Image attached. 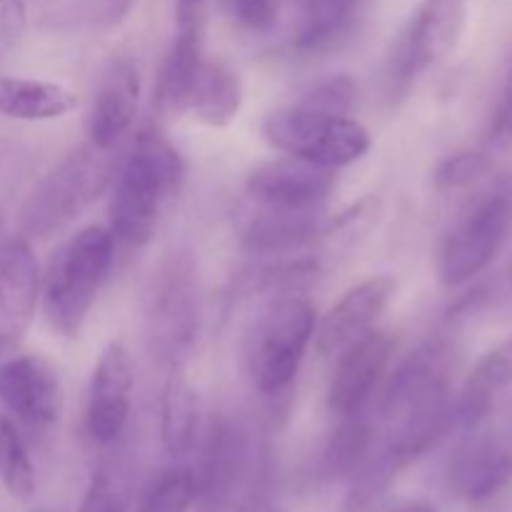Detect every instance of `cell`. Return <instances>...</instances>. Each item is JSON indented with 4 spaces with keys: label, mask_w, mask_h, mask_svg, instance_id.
I'll use <instances>...</instances> for the list:
<instances>
[{
    "label": "cell",
    "mask_w": 512,
    "mask_h": 512,
    "mask_svg": "<svg viewBox=\"0 0 512 512\" xmlns=\"http://www.w3.org/2000/svg\"><path fill=\"white\" fill-rule=\"evenodd\" d=\"M225 10L230 18L245 30H255V33H265L278 20V5L275 0H223Z\"/></svg>",
    "instance_id": "32"
},
{
    "label": "cell",
    "mask_w": 512,
    "mask_h": 512,
    "mask_svg": "<svg viewBox=\"0 0 512 512\" xmlns=\"http://www.w3.org/2000/svg\"><path fill=\"white\" fill-rule=\"evenodd\" d=\"M195 505L193 470L173 468L160 475L140 498L135 512H188Z\"/></svg>",
    "instance_id": "28"
},
{
    "label": "cell",
    "mask_w": 512,
    "mask_h": 512,
    "mask_svg": "<svg viewBox=\"0 0 512 512\" xmlns=\"http://www.w3.org/2000/svg\"><path fill=\"white\" fill-rule=\"evenodd\" d=\"M113 258L115 238L103 225H88L53 255L40 283V298L45 320L55 333L78 338L108 280Z\"/></svg>",
    "instance_id": "3"
},
{
    "label": "cell",
    "mask_w": 512,
    "mask_h": 512,
    "mask_svg": "<svg viewBox=\"0 0 512 512\" xmlns=\"http://www.w3.org/2000/svg\"><path fill=\"white\" fill-rule=\"evenodd\" d=\"M395 338L388 330H370L360 340L343 350L335 363L333 378L328 388V405L340 418L353 413H363L365 405L373 398L380 378L388 370L393 358Z\"/></svg>",
    "instance_id": "15"
},
{
    "label": "cell",
    "mask_w": 512,
    "mask_h": 512,
    "mask_svg": "<svg viewBox=\"0 0 512 512\" xmlns=\"http://www.w3.org/2000/svg\"><path fill=\"white\" fill-rule=\"evenodd\" d=\"M360 512H370V510H360ZM378 512H438L433 503L428 500H403V503L393 505V508H385Z\"/></svg>",
    "instance_id": "37"
},
{
    "label": "cell",
    "mask_w": 512,
    "mask_h": 512,
    "mask_svg": "<svg viewBox=\"0 0 512 512\" xmlns=\"http://www.w3.org/2000/svg\"><path fill=\"white\" fill-rule=\"evenodd\" d=\"M80 512H120L118 490L113 488L108 475H95L88 493H85L83 505H80Z\"/></svg>",
    "instance_id": "35"
},
{
    "label": "cell",
    "mask_w": 512,
    "mask_h": 512,
    "mask_svg": "<svg viewBox=\"0 0 512 512\" xmlns=\"http://www.w3.org/2000/svg\"><path fill=\"white\" fill-rule=\"evenodd\" d=\"M135 0H78L68 8L65 18L80 30L118 28L133 10Z\"/></svg>",
    "instance_id": "29"
},
{
    "label": "cell",
    "mask_w": 512,
    "mask_h": 512,
    "mask_svg": "<svg viewBox=\"0 0 512 512\" xmlns=\"http://www.w3.org/2000/svg\"><path fill=\"white\" fill-rule=\"evenodd\" d=\"M490 140L498 145H512V53L508 55L505 78L490 118Z\"/></svg>",
    "instance_id": "33"
},
{
    "label": "cell",
    "mask_w": 512,
    "mask_h": 512,
    "mask_svg": "<svg viewBox=\"0 0 512 512\" xmlns=\"http://www.w3.org/2000/svg\"><path fill=\"white\" fill-rule=\"evenodd\" d=\"M40 265L25 235L0 243V355H10L30 330L40 300Z\"/></svg>",
    "instance_id": "13"
},
{
    "label": "cell",
    "mask_w": 512,
    "mask_h": 512,
    "mask_svg": "<svg viewBox=\"0 0 512 512\" xmlns=\"http://www.w3.org/2000/svg\"><path fill=\"white\" fill-rule=\"evenodd\" d=\"M378 415L385 438L373 455L383 468L398 475L455 425L450 350L445 345H428L410 355L390 378Z\"/></svg>",
    "instance_id": "1"
},
{
    "label": "cell",
    "mask_w": 512,
    "mask_h": 512,
    "mask_svg": "<svg viewBox=\"0 0 512 512\" xmlns=\"http://www.w3.org/2000/svg\"><path fill=\"white\" fill-rule=\"evenodd\" d=\"M263 138L290 158L338 170L353 165L370 150V133L350 115H330L293 103L265 118Z\"/></svg>",
    "instance_id": "6"
},
{
    "label": "cell",
    "mask_w": 512,
    "mask_h": 512,
    "mask_svg": "<svg viewBox=\"0 0 512 512\" xmlns=\"http://www.w3.org/2000/svg\"><path fill=\"white\" fill-rule=\"evenodd\" d=\"M135 370L125 343L113 340L95 363L85 405V428L93 443L113 445L125 433L133 408Z\"/></svg>",
    "instance_id": "12"
},
{
    "label": "cell",
    "mask_w": 512,
    "mask_h": 512,
    "mask_svg": "<svg viewBox=\"0 0 512 512\" xmlns=\"http://www.w3.org/2000/svg\"><path fill=\"white\" fill-rule=\"evenodd\" d=\"M160 438L170 458L190 455L200 438V400L185 370H168L160 400Z\"/></svg>",
    "instance_id": "21"
},
{
    "label": "cell",
    "mask_w": 512,
    "mask_h": 512,
    "mask_svg": "<svg viewBox=\"0 0 512 512\" xmlns=\"http://www.w3.org/2000/svg\"><path fill=\"white\" fill-rule=\"evenodd\" d=\"M0 483L13 498L28 500L35 493V468L15 423L0 415Z\"/></svg>",
    "instance_id": "26"
},
{
    "label": "cell",
    "mask_w": 512,
    "mask_h": 512,
    "mask_svg": "<svg viewBox=\"0 0 512 512\" xmlns=\"http://www.w3.org/2000/svg\"><path fill=\"white\" fill-rule=\"evenodd\" d=\"M338 185L330 168L298 158H275L255 165L245 180V190L255 203L275 210H318Z\"/></svg>",
    "instance_id": "14"
},
{
    "label": "cell",
    "mask_w": 512,
    "mask_h": 512,
    "mask_svg": "<svg viewBox=\"0 0 512 512\" xmlns=\"http://www.w3.org/2000/svg\"><path fill=\"white\" fill-rule=\"evenodd\" d=\"M40 512H45V510H40Z\"/></svg>",
    "instance_id": "39"
},
{
    "label": "cell",
    "mask_w": 512,
    "mask_h": 512,
    "mask_svg": "<svg viewBox=\"0 0 512 512\" xmlns=\"http://www.w3.org/2000/svg\"><path fill=\"white\" fill-rule=\"evenodd\" d=\"M395 288L398 283L390 275H373L343 293V298L323 315L315 330L318 353L335 358L355 340L368 335L393 300Z\"/></svg>",
    "instance_id": "16"
},
{
    "label": "cell",
    "mask_w": 512,
    "mask_h": 512,
    "mask_svg": "<svg viewBox=\"0 0 512 512\" xmlns=\"http://www.w3.org/2000/svg\"><path fill=\"white\" fill-rule=\"evenodd\" d=\"M512 385V335L483 355L470 370L460 400L453 405L455 425L475 428L493 408L495 398Z\"/></svg>",
    "instance_id": "20"
},
{
    "label": "cell",
    "mask_w": 512,
    "mask_h": 512,
    "mask_svg": "<svg viewBox=\"0 0 512 512\" xmlns=\"http://www.w3.org/2000/svg\"><path fill=\"white\" fill-rule=\"evenodd\" d=\"M493 163L485 153H475V150H463V153H455L450 158H445L443 163L435 170V188L438 190H460L468 188V185L478 183L480 178L490 173Z\"/></svg>",
    "instance_id": "30"
},
{
    "label": "cell",
    "mask_w": 512,
    "mask_h": 512,
    "mask_svg": "<svg viewBox=\"0 0 512 512\" xmlns=\"http://www.w3.org/2000/svg\"><path fill=\"white\" fill-rule=\"evenodd\" d=\"M243 108V83L230 65L203 58L188 98V113L210 128H225Z\"/></svg>",
    "instance_id": "23"
},
{
    "label": "cell",
    "mask_w": 512,
    "mask_h": 512,
    "mask_svg": "<svg viewBox=\"0 0 512 512\" xmlns=\"http://www.w3.org/2000/svg\"><path fill=\"white\" fill-rule=\"evenodd\" d=\"M185 160L155 125L140 130L118 170L108 205V230L118 243L143 248L180 193Z\"/></svg>",
    "instance_id": "2"
},
{
    "label": "cell",
    "mask_w": 512,
    "mask_h": 512,
    "mask_svg": "<svg viewBox=\"0 0 512 512\" xmlns=\"http://www.w3.org/2000/svg\"><path fill=\"white\" fill-rule=\"evenodd\" d=\"M3 233H5V213L0 208V243H3Z\"/></svg>",
    "instance_id": "38"
},
{
    "label": "cell",
    "mask_w": 512,
    "mask_h": 512,
    "mask_svg": "<svg viewBox=\"0 0 512 512\" xmlns=\"http://www.w3.org/2000/svg\"><path fill=\"white\" fill-rule=\"evenodd\" d=\"M358 5L360 0H305L303 25L298 33L300 48L318 50L338 38Z\"/></svg>",
    "instance_id": "27"
},
{
    "label": "cell",
    "mask_w": 512,
    "mask_h": 512,
    "mask_svg": "<svg viewBox=\"0 0 512 512\" xmlns=\"http://www.w3.org/2000/svg\"><path fill=\"white\" fill-rule=\"evenodd\" d=\"M78 98L60 83L0 75V115L25 123H45L73 113Z\"/></svg>",
    "instance_id": "22"
},
{
    "label": "cell",
    "mask_w": 512,
    "mask_h": 512,
    "mask_svg": "<svg viewBox=\"0 0 512 512\" xmlns=\"http://www.w3.org/2000/svg\"><path fill=\"white\" fill-rule=\"evenodd\" d=\"M370 450H373V423L365 410L345 415L325 445L323 458H320V475L325 480H340L348 475L353 478Z\"/></svg>",
    "instance_id": "25"
},
{
    "label": "cell",
    "mask_w": 512,
    "mask_h": 512,
    "mask_svg": "<svg viewBox=\"0 0 512 512\" xmlns=\"http://www.w3.org/2000/svg\"><path fill=\"white\" fill-rule=\"evenodd\" d=\"M465 28V0H423L385 63V98L398 105L430 65L453 53Z\"/></svg>",
    "instance_id": "8"
},
{
    "label": "cell",
    "mask_w": 512,
    "mask_h": 512,
    "mask_svg": "<svg viewBox=\"0 0 512 512\" xmlns=\"http://www.w3.org/2000/svg\"><path fill=\"white\" fill-rule=\"evenodd\" d=\"M358 100V85L350 75H333L315 88H310L298 103L330 115H350Z\"/></svg>",
    "instance_id": "31"
},
{
    "label": "cell",
    "mask_w": 512,
    "mask_h": 512,
    "mask_svg": "<svg viewBox=\"0 0 512 512\" xmlns=\"http://www.w3.org/2000/svg\"><path fill=\"white\" fill-rule=\"evenodd\" d=\"M200 63H203V28H178V38L165 55L155 83L153 100L160 113H188V98Z\"/></svg>",
    "instance_id": "24"
},
{
    "label": "cell",
    "mask_w": 512,
    "mask_h": 512,
    "mask_svg": "<svg viewBox=\"0 0 512 512\" xmlns=\"http://www.w3.org/2000/svg\"><path fill=\"white\" fill-rule=\"evenodd\" d=\"M200 333L198 273L190 255L160 263L148 300L150 353L165 370H185Z\"/></svg>",
    "instance_id": "7"
},
{
    "label": "cell",
    "mask_w": 512,
    "mask_h": 512,
    "mask_svg": "<svg viewBox=\"0 0 512 512\" xmlns=\"http://www.w3.org/2000/svg\"><path fill=\"white\" fill-rule=\"evenodd\" d=\"M253 443L238 420L218 415L205 433L195 478L198 512H233L248 488Z\"/></svg>",
    "instance_id": "10"
},
{
    "label": "cell",
    "mask_w": 512,
    "mask_h": 512,
    "mask_svg": "<svg viewBox=\"0 0 512 512\" xmlns=\"http://www.w3.org/2000/svg\"><path fill=\"white\" fill-rule=\"evenodd\" d=\"M450 478L463 500L488 503L512 480V453L493 435H478L458 450Z\"/></svg>",
    "instance_id": "18"
},
{
    "label": "cell",
    "mask_w": 512,
    "mask_h": 512,
    "mask_svg": "<svg viewBox=\"0 0 512 512\" xmlns=\"http://www.w3.org/2000/svg\"><path fill=\"white\" fill-rule=\"evenodd\" d=\"M28 30V5L25 0H0V45L13 48Z\"/></svg>",
    "instance_id": "34"
},
{
    "label": "cell",
    "mask_w": 512,
    "mask_h": 512,
    "mask_svg": "<svg viewBox=\"0 0 512 512\" xmlns=\"http://www.w3.org/2000/svg\"><path fill=\"white\" fill-rule=\"evenodd\" d=\"M0 403L33 433L53 428L63 410L60 378L40 355H10L0 360Z\"/></svg>",
    "instance_id": "11"
},
{
    "label": "cell",
    "mask_w": 512,
    "mask_h": 512,
    "mask_svg": "<svg viewBox=\"0 0 512 512\" xmlns=\"http://www.w3.org/2000/svg\"><path fill=\"white\" fill-rule=\"evenodd\" d=\"M315 338V308L303 295H278L255 318L245 338V365L255 390L280 398L298 378Z\"/></svg>",
    "instance_id": "5"
},
{
    "label": "cell",
    "mask_w": 512,
    "mask_h": 512,
    "mask_svg": "<svg viewBox=\"0 0 512 512\" xmlns=\"http://www.w3.org/2000/svg\"><path fill=\"white\" fill-rule=\"evenodd\" d=\"M328 233L318 210L263 208L248 223L243 245L253 255H293Z\"/></svg>",
    "instance_id": "19"
},
{
    "label": "cell",
    "mask_w": 512,
    "mask_h": 512,
    "mask_svg": "<svg viewBox=\"0 0 512 512\" xmlns=\"http://www.w3.org/2000/svg\"><path fill=\"white\" fill-rule=\"evenodd\" d=\"M110 183V150L95 148L93 143L70 150L23 200L18 213L20 233L25 238H50L80 218L108 190Z\"/></svg>",
    "instance_id": "4"
},
{
    "label": "cell",
    "mask_w": 512,
    "mask_h": 512,
    "mask_svg": "<svg viewBox=\"0 0 512 512\" xmlns=\"http://www.w3.org/2000/svg\"><path fill=\"white\" fill-rule=\"evenodd\" d=\"M140 103L138 65L130 58H113L103 68L90 108V143L100 150H113L133 128Z\"/></svg>",
    "instance_id": "17"
},
{
    "label": "cell",
    "mask_w": 512,
    "mask_h": 512,
    "mask_svg": "<svg viewBox=\"0 0 512 512\" xmlns=\"http://www.w3.org/2000/svg\"><path fill=\"white\" fill-rule=\"evenodd\" d=\"M208 0H178V28H203Z\"/></svg>",
    "instance_id": "36"
},
{
    "label": "cell",
    "mask_w": 512,
    "mask_h": 512,
    "mask_svg": "<svg viewBox=\"0 0 512 512\" xmlns=\"http://www.w3.org/2000/svg\"><path fill=\"white\" fill-rule=\"evenodd\" d=\"M512 225V190L498 188L468 210L443 240L440 283L455 288L483 273L505 245Z\"/></svg>",
    "instance_id": "9"
}]
</instances>
